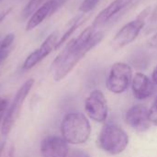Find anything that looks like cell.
Instances as JSON below:
<instances>
[{
	"mask_svg": "<svg viewBox=\"0 0 157 157\" xmlns=\"http://www.w3.org/2000/svg\"><path fill=\"white\" fill-rule=\"evenodd\" d=\"M67 157H91L87 153L82 151V150H73L72 152H69Z\"/></svg>",
	"mask_w": 157,
	"mask_h": 157,
	"instance_id": "20",
	"label": "cell"
},
{
	"mask_svg": "<svg viewBox=\"0 0 157 157\" xmlns=\"http://www.w3.org/2000/svg\"><path fill=\"white\" fill-rule=\"evenodd\" d=\"M34 84H35V80L33 78H29L17 89L11 104L8 106L4 115V118L2 120L0 132L4 137L8 136V134L11 132L12 129L14 128L17 119L20 116V112L22 110L23 105L29 94L30 93Z\"/></svg>",
	"mask_w": 157,
	"mask_h": 157,
	"instance_id": "3",
	"label": "cell"
},
{
	"mask_svg": "<svg viewBox=\"0 0 157 157\" xmlns=\"http://www.w3.org/2000/svg\"><path fill=\"white\" fill-rule=\"evenodd\" d=\"M125 121L132 129L138 132H145L151 125L149 109L143 105H134L126 112Z\"/></svg>",
	"mask_w": 157,
	"mask_h": 157,
	"instance_id": "8",
	"label": "cell"
},
{
	"mask_svg": "<svg viewBox=\"0 0 157 157\" xmlns=\"http://www.w3.org/2000/svg\"><path fill=\"white\" fill-rule=\"evenodd\" d=\"M41 2L42 0H29V2L26 5V6L23 8L21 12V18L26 19L29 16L31 17V15L39 8V6L40 5Z\"/></svg>",
	"mask_w": 157,
	"mask_h": 157,
	"instance_id": "15",
	"label": "cell"
},
{
	"mask_svg": "<svg viewBox=\"0 0 157 157\" xmlns=\"http://www.w3.org/2000/svg\"><path fill=\"white\" fill-rule=\"evenodd\" d=\"M62 137L68 144L79 145L86 143L91 134V125L87 118L79 112L66 114L61 122Z\"/></svg>",
	"mask_w": 157,
	"mask_h": 157,
	"instance_id": "1",
	"label": "cell"
},
{
	"mask_svg": "<svg viewBox=\"0 0 157 157\" xmlns=\"http://www.w3.org/2000/svg\"><path fill=\"white\" fill-rule=\"evenodd\" d=\"M132 81V69L125 63H114L109 72L106 86L114 94H121L127 90Z\"/></svg>",
	"mask_w": 157,
	"mask_h": 157,
	"instance_id": "4",
	"label": "cell"
},
{
	"mask_svg": "<svg viewBox=\"0 0 157 157\" xmlns=\"http://www.w3.org/2000/svg\"><path fill=\"white\" fill-rule=\"evenodd\" d=\"M149 19L152 23L157 22V6L151 12V14L149 16Z\"/></svg>",
	"mask_w": 157,
	"mask_h": 157,
	"instance_id": "23",
	"label": "cell"
},
{
	"mask_svg": "<svg viewBox=\"0 0 157 157\" xmlns=\"http://www.w3.org/2000/svg\"><path fill=\"white\" fill-rule=\"evenodd\" d=\"M132 93L138 100H144L150 98L155 90L154 82L144 74L136 73L132 81Z\"/></svg>",
	"mask_w": 157,
	"mask_h": 157,
	"instance_id": "9",
	"label": "cell"
},
{
	"mask_svg": "<svg viewBox=\"0 0 157 157\" xmlns=\"http://www.w3.org/2000/svg\"><path fill=\"white\" fill-rule=\"evenodd\" d=\"M152 79H153V82L157 85V65L155 67V69H154V71H153V74H152Z\"/></svg>",
	"mask_w": 157,
	"mask_h": 157,
	"instance_id": "25",
	"label": "cell"
},
{
	"mask_svg": "<svg viewBox=\"0 0 157 157\" xmlns=\"http://www.w3.org/2000/svg\"><path fill=\"white\" fill-rule=\"evenodd\" d=\"M10 52V49H6V50H1L0 49V63L7 58L8 54Z\"/></svg>",
	"mask_w": 157,
	"mask_h": 157,
	"instance_id": "21",
	"label": "cell"
},
{
	"mask_svg": "<svg viewBox=\"0 0 157 157\" xmlns=\"http://www.w3.org/2000/svg\"><path fill=\"white\" fill-rule=\"evenodd\" d=\"M144 24L145 20L139 17L125 24L113 38V45L116 48H123L134 41L144 29Z\"/></svg>",
	"mask_w": 157,
	"mask_h": 157,
	"instance_id": "7",
	"label": "cell"
},
{
	"mask_svg": "<svg viewBox=\"0 0 157 157\" xmlns=\"http://www.w3.org/2000/svg\"><path fill=\"white\" fill-rule=\"evenodd\" d=\"M58 7V2L57 0H49L45 2L41 6H40L29 17V21L27 22L26 25V30H31L38 27L42 21L51 16Z\"/></svg>",
	"mask_w": 157,
	"mask_h": 157,
	"instance_id": "11",
	"label": "cell"
},
{
	"mask_svg": "<svg viewBox=\"0 0 157 157\" xmlns=\"http://www.w3.org/2000/svg\"><path fill=\"white\" fill-rule=\"evenodd\" d=\"M40 61L39 53L37 52V50H35L34 52H32L24 61L23 65H22V69L24 71H29L30 69H32L35 65H37Z\"/></svg>",
	"mask_w": 157,
	"mask_h": 157,
	"instance_id": "14",
	"label": "cell"
},
{
	"mask_svg": "<svg viewBox=\"0 0 157 157\" xmlns=\"http://www.w3.org/2000/svg\"><path fill=\"white\" fill-rule=\"evenodd\" d=\"M14 40H15V34L14 33H8L0 40V49L1 50L9 49V47L13 43Z\"/></svg>",
	"mask_w": 157,
	"mask_h": 157,
	"instance_id": "17",
	"label": "cell"
},
{
	"mask_svg": "<svg viewBox=\"0 0 157 157\" xmlns=\"http://www.w3.org/2000/svg\"><path fill=\"white\" fill-rule=\"evenodd\" d=\"M129 144V137L126 132L116 123L105 124L98 135V145L104 152L109 155L121 154Z\"/></svg>",
	"mask_w": 157,
	"mask_h": 157,
	"instance_id": "2",
	"label": "cell"
},
{
	"mask_svg": "<svg viewBox=\"0 0 157 157\" xmlns=\"http://www.w3.org/2000/svg\"><path fill=\"white\" fill-rule=\"evenodd\" d=\"M84 15H80V16H77L76 17H75L73 20H71L70 22V26L69 28L67 29V30L63 33V35L60 38V40H58L56 46H55V50H58L63 43H65V41L72 36V34L84 23L85 21V17H84Z\"/></svg>",
	"mask_w": 157,
	"mask_h": 157,
	"instance_id": "13",
	"label": "cell"
},
{
	"mask_svg": "<svg viewBox=\"0 0 157 157\" xmlns=\"http://www.w3.org/2000/svg\"><path fill=\"white\" fill-rule=\"evenodd\" d=\"M149 119L152 124L157 125V97L149 109Z\"/></svg>",
	"mask_w": 157,
	"mask_h": 157,
	"instance_id": "18",
	"label": "cell"
},
{
	"mask_svg": "<svg viewBox=\"0 0 157 157\" xmlns=\"http://www.w3.org/2000/svg\"><path fill=\"white\" fill-rule=\"evenodd\" d=\"M1 1H3V0H0V2H1Z\"/></svg>",
	"mask_w": 157,
	"mask_h": 157,
	"instance_id": "26",
	"label": "cell"
},
{
	"mask_svg": "<svg viewBox=\"0 0 157 157\" xmlns=\"http://www.w3.org/2000/svg\"><path fill=\"white\" fill-rule=\"evenodd\" d=\"M40 152L41 157H67L70 149L62 136L48 135L41 140Z\"/></svg>",
	"mask_w": 157,
	"mask_h": 157,
	"instance_id": "6",
	"label": "cell"
},
{
	"mask_svg": "<svg viewBox=\"0 0 157 157\" xmlns=\"http://www.w3.org/2000/svg\"><path fill=\"white\" fill-rule=\"evenodd\" d=\"M12 11V7H9V8H6L5 10H3L2 12H0V23L5 19V17Z\"/></svg>",
	"mask_w": 157,
	"mask_h": 157,
	"instance_id": "22",
	"label": "cell"
},
{
	"mask_svg": "<svg viewBox=\"0 0 157 157\" xmlns=\"http://www.w3.org/2000/svg\"><path fill=\"white\" fill-rule=\"evenodd\" d=\"M58 36H59V31L55 30L52 32L41 43V45L37 49V52L39 53L40 61L45 59L53 50H55V46L58 42Z\"/></svg>",
	"mask_w": 157,
	"mask_h": 157,
	"instance_id": "12",
	"label": "cell"
},
{
	"mask_svg": "<svg viewBox=\"0 0 157 157\" xmlns=\"http://www.w3.org/2000/svg\"><path fill=\"white\" fill-rule=\"evenodd\" d=\"M148 42H149V45L151 47H157V32L150 38Z\"/></svg>",
	"mask_w": 157,
	"mask_h": 157,
	"instance_id": "24",
	"label": "cell"
},
{
	"mask_svg": "<svg viewBox=\"0 0 157 157\" xmlns=\"http://www.w3.org/2000/svg\"><path fill=\"white\" fill-rule=\"evenodd\" d=\"M134 0H114L108 6L99 12V14L95 17L92 26L94 28H98L105 25L109 20H110L118 13L121 12L127 6H129Z\"/></svg>",
	"mask_w": 157,
	"mask_h": 157,
	"instance_id": "10",
	"label": "cell"
},
{
	"mask_svg": "<svg viewBox=\"0 0 157 157\" xmlns=\"http://www.w3.org/2000/svg\"><path fill=\"white\" fill-rule=\"evenodd\" d=\"M85 111L92 121L97 122H104L108 119L107 99L100 90H93L86 98Z\"/></svg>",
	"mask_w": 157,
	"mask_h": 157,
	"instance_id": "5",
	"label": "cell"
},
{
	"mask_svg": "<svg viewBox=\"0 0 157 157\" xmlns=\"http://www.w3.org/2000/svg\"><path fill=\"white\" fill-rule=\"evenodd\" d=\"M8 105V100L5 98H0V121L3 120L4 115L6 111V108Z\"/></svg>",
	"mask_w": 157,
	"mask_h": 157,
	"instance_id": "19",
	"label": "cell"
},
{
	"mask_svg": "<svg viewBox=\"0 0 157 157\" xmlns=\"http://www.w3.org/2000/svg\"><path fill=\"white\" fill-rule=\"evenodd\" d=\"M99 1L100 0H83V2L79 6V10L83 14L89 13L96 7V6L98 4Z\"/></svg>",
	"mask_w": 157,
	"mask_h": 157,
	"instance_id": "16",
	"label": "cell"
}]
</instances>
